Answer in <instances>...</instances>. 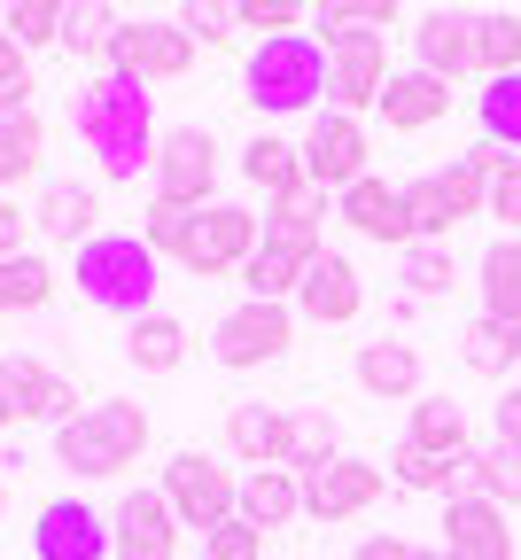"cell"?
Returning a JSON list of instances; mask_svg holds the SVG:
<instances>
[{"mask_svg": "<svg viewBox=\"0 0 521 560\" xmlns=\"http://www.w3.org/2000/svg\"><path fill=\"white\" fill-rule=\"evenodd\" d=\"M62 24H70V9H55V0H16V9L0 16V32H9L24 55H39V47H62Z\"/></svg>", "mask_w": 521, "mask_h": 560, "instance_id": "cell-38", "label": "cell"}, {"mask_svg": "<svg viewBox=\"0 0 521 560\" xmlns=\"http://www.w3.org/2000/svg\"><path fill=\"white\" fill-rule=\"evenodd\" d=\"M475 149H483V172H490V210H483V219H498L506 234H521V156L490 149V140H475Z\"/></svg>", "mask_w": 521, "mask_h": 560, "instance_id": "cell-36", "label": "cell"}, {"mask_svg": "<svg viewBox=\"0 0 521 560\" xmlns=\"http://www.w3.org/2000/svg\"><path fill=\"white\" fill-rule=\"evenodd\" d=\"M242 172H250V187H257L273 210L312 187V172H304V140H280V132H257V140H250V149H242Z\"/></svg>", "mask_w": 521, "mask_h": 560, "instance_id": "cell-20", "label": "cell"}, {"mask_svg": "<svg viewBox=\"0 0 521 560\" xmlns=\"http://www.w3.org/2000/svg\"><path fill=\"white\" fill-rule=\"evenodd\" d=\"M475 289H483V312L521 327V234H498L475 265Z\"/></svg>", "mask_w": 521, "mask_h": 560, "instance_id": "cell-25", "label": "cell"}, {"mask_svg": "<svg viewBox=\"0 0 521 560\" xmlns=\"http://www.w3.org/2000/svg\"><path fill=\"white\" fill-rule=\"evenodd\" d=\"M125 350H132L140 374H172V366H187V327H180L172 312H148V319H132Z\"/></svg>", "mask_w": 521, "mask_h": 560, "instance_id": "cell-31", "label": "cell"}, {"mask_svg": "<svg viewBox=\"0 0 521 560\" xmlns=\"http://www.w3.org/2000/svg\"><path fill=\"white\" fill-rule=\"evenodd\" d=\"M187 226H195V210H180V202H148L140 242L157 249V257H180V249H187Z\"/></svg>", "mask_w": 521, "mask_h": 560, "instance_id": "cell-45", "label": "cell"}, {"mask_svg": "<svg viewBox=\"0 0 521 560\" xmlns=\"http://www.w3.org/2000/svg\"><path fill=\"white\" fill-rule=\"evenodd\" d=\"M140 452H148V412L125 405V397H102V405H86L70 420V429H55V459L70 475H94V482L140 467Z\"/></svg>", "mask_w": 521, "mask_h": 560, "instance_id": "cell-4", "label": "cell"}, {"mask_svg": "<svg viewBox=\"0 0 521 560\" xmlns=\"http://www.w3.org/2000/svg\"><path fill=\"white\" fill-rule=\"evenodd\" d=\"M397 272H405V296H452V280H460V265H452V242H413L405 257H397Z\"/></svg>", "mask_w": 521, "mask_h": 560, "instance_id": "cell-34", "label": "cell"}, {"mask_svg": "<svg viewBox=\"0 0 521 560\" xmlns=\"http://www.w3.org/2000/svg\"><path fill=\"white\" fill-rule=\"evenodd\" d=\"M0 389H9V405L24 412V420H47V429H70L86 405H79V389H70L62 374H47L39 359H0Z\"/></svg>", "mask_w": 521, "mask_h": 560, "instance_id": "cell-18", "label": "cell"}, {"mask_svg": "<svg viewBox=\"0 0 521 560\" xmlns=\"http://www.w3.org/2000/svg\"><path fill=\"white\" fill-rule=\"evenodd\" d=\"M327 459H343V452H335V412H327V405H296V412H288V467L312 475V467H327Z\"/></svg>", "mask_w": 521, "mask_h": 560, "instance_id": "cell-32", "label": "cell"}, {"mask_svg": "<svg viewBox=\"0 0 521 560\" xmlns=\"http://www.w3.org/2000/svg\"><path fill=\"white\" fill-rule=\"evenodd\" d=\"M405 210H413V234L420 242H452V226H460V210H452V195H443L436 172L428 179H405Z\"/></svg>", "mask_w": 521, "mask_h": 560, "instance_id": "cell-40", "label": "cell"}, {"mask_svg": "<svg viewBox=\"0 0 521 560\" xmlns=\"http://www.w3.org/2000/svg\"><path fill=\"white\" fill-rule=\"evenodd\" d=\"M109 70L132 86H164V79H187L195 70V39L180 16H125L117 24V47H109Z\"/></svg>", "mask_w": 521, "mask_h": 560, "instance_id": "cell-7", "label": "cell"}, {"mask_svg": "<svg viewBox=\"0 0 521 560\" xmlns=\"http://www.w3.org/2000/svg\"><path fill=\"white\" fill-rule=\"evenodd\" d=\"M202 560H265V529L234 514L227 529H210V537H202Z\"/></svg>", "mask_w": 521, "mask_h": 560, "instance_id": "cell-46", "label": "cell"}, {"mask_svg": "<svg viewBox=\"0 0 521 560\" xmlns=\"http://www.w3.org/2000/svg\"><path fill=\"white\" fill-rule=\"evenodd\" d=\"M296 514H304V475H296V467H250L242 475V522L288 529Z\"/></svg>", "mask_w": 521, "mask_h": 560, "instance_id": "cell-23", "label": "cell"}, {"mask_svg": "<svg viewBox=\"0 0 521 560\" xmlns=\"http://www.w3.org/2000/svg\"><path fill=\"white\" fill-rule=\"evenodd\" d=\"M320 32H327L320 47H327V94H335V109L343 117L382 109V86L397 79V70H390V39L366 32V24H350V0L320 9Z\"/></svg>", "mask_w": 521, "mask_h": 560, "instance_id": "cell-3", "label": "cell"}, {"mask_svg": "<svg viewBox=\"0 0 521 560\" xmlns=\"http://www.w3.org/2000/svg\"><path fill=\"white\" fill-rule=\"evenodd\" d=\"M443 560H513V522L483 490H452L443 499Z\"/></svg>", "mask_w": 521, "mask_h": 560, "instance_id": "cell-11", "label": "cell"}, {"mask_svg": "<svg viewBox=\"0 0 521 560\" xmlns=\"http://www.w3.org/2000/svg\"><path fill=\"white\" fill-rule=\"evenodd\" d=\"M242 32H265V39H296V24H304V9H288V0H242L234 9Z\"/></svg>", "mask_w": 521, "mask_h": 560, "instance_id": "cell-47", "label": "cell"}, {"mask_svg": "<svg viewBox=\"0 0 521 560\" xmlns=\"http://www.w3.org/2000/svg\"><path fill=\"white\" fill-rule=\"evenodd\" d=\"M242 86L265 117H296V109H312L327 94V47L312 32H296V39H257L250 62H242Z\"/></svg>", "mask_w": 521, "mask_h": 560, "instance_id": "cell-5", "label": "cell"}, {"mask_svg": "<svg viewBox=\"0 0 521 560\" xmlns=\"http://www.w3.org/2000/svg\"><path fill=\"white\" fill-rule=\"evenodd\" d=\"M467 475H475V490H483V499H498V506H521V444L490 436V444L467 459Z\"/></svg>", "mask_w": 521, "mask_h": 560, "instance_id": "cell-35", "label": "cell"}, {"mask_svg": "<svg viewBox=\"0 0 521 560\" xmlns=\"http://www.w3.org/2000/svg\"><path fill=\"white\" fill-rule=\"evenodd\" d=\"M0 514H9V475H0Z\"/></svg>", "mask_w": 521, "mask_h": 560, "instance_id": "cell-53", "label": "cell"}, {"mask_svg": "<svg viewBox=\"0 0 521 560\" xmlns=\"http://www.w3.org/2000/svg\"><path fill=\"white\" fill-rule=\"evenodd\" d=\"M117 560H180V514L164 490H125V506L109 514Z\"/></svg>", "mask_w": 521, "mask_h": 560, "instance_id": "cell-15", "label": "cell"}, {"mask_svg": "<svg viewBox=\"0 0 521 560\" xmlns=\"http://www.w3.org/2000/svg\"><path fill=\"white\" fill-rule=\"evenodd\" d=\"M358 560H443V552H428V545H413V537H366Z\"/></svg>", "mask_w": 521, "mask_h": 560, "instance_id": "cell-50", "label": "cell"}, {"mask_svg": "<svg viewBox=\"0 0 521 560\" xmlns=\"http://www.w3.org/2000/svg\"><path fill=\"white\" fill-rule=\"evenodd\" d=\"M296 312L304 319H320V327H350L358 312H366V289H358V265L350 257H320L312 272H304V289H296Z\"/></svg>", "mask_w": 521, "mask_h": 560, "instance_id": "cell-19", "label": "cell"}, {"mask_svg": "<svg viewBox=\"0 0 521 560\" xmlns=\"http://www.w3.org/2000/svg\"><path fill=\"white\" fill-rule=\"evenodd\" d=\"M288 342H296V312L288 304H234L227 319L210 327V359L227 374H250V366L288 359Z\"/></svg>", "mask_w": 521, "mask_h": 560, "instance_id": "cell-9", "label": "cell"}, {"mask_svg": "<svg viewBox=\"0 0 521 560\" xmlns=\"http://www.w3.org/2000/svg\"><path fill=\"white\" fill-rule=\"evenodd\" d=\"M32 552L39 560H109V514H94L86 499H47L32 522Z\"/></svg>", "mask_w": 521, "mask_h": 560, "instance_id": "cell-14", "label": "cell"}, {"mask_svg": "<svg viewBox=\"0 0 521 560\" xmlns=\"http://www.w3.org/2000/svg\"><path fill=\"white\" fill-rule=\"evenodd\" d=\"M70 125H79V140L102 156L109 179L157 172V109H148V86H132V79H117V70H102V79L79 94Z\"/></svg>", "mask_w": 521, "mask_h": 560, "instance_id": "cell-1", "label": "cell"}, {"mask_svg": "<svg viewBox=\"0 0 521 560\" xmlns=\"http://www.w3.org/2000/svg\"><path fill=\"white\" fill-rule=\"evenodd\" d=\"M335 219H343L350 234H366V242L397 249V257L420 242V234H413V210H405V187H390V179H374V172H366L358 187L335 195Z\"/></svg>", "mask_w": 521, "mask_h": 560, "instance_id": "cell-13", "label": "cell"}, {"mask_svg": "<svg viewBox=\"0 0 521 560\" xmlns=\"http://www.w3.org/2000/svg\"><path fill=\"white\" fill-rule=\"evenodd\" d=\"M227 444L250 467H288V412L280 405H234L227 412Z\"/></svg>", "mask_w": 521, "mask_h": 560, "instance_id": "cell-24", "label": "cell"}, {"mask_svg": "<svg viewBox=\"0 0 521 560\" xmlns=\"http://www.w3.org/2000/svg\"><path fill=\"white\" fill-rule=\"evenodd\" d=\"M79 296L94 312L148 319V312H157V249H148L140 234H94L79 249Z\"/></svg>", "mask_w": 521, "mask_h": 560, "instance_id": "cell-2", "label": "cell"}, {"mask_svg": "<svg viewBox=\"0 0 521 560\" xmlns=\"http://www.w3.org/2000/svg\"><path fill=\"white\" fill-rule=\"evenodd\" d=\"M467 459H436V452H420V444H397L390 452V475L405 482V490H436V499H452V475H460Z\"/></svg>", "mask_w": 521, "mask_h": 560, "instance_id": "cell-42", "label": "cell"}, {"mask_svg": "<svg viewBox=\"0 0 521 560\" xmlns=\"http://www.w3.org/2000/svg\"><path fill=\"white\" fill-rule=\"evenodd\" d=\"M32 94H39V79H32V55L0 32V117H16V109H32Z\"/></svg>", "mask_w": 521, "mask_h": 560, "instance_id": "cell-44", "label": "cell"}, {"mask_svg": "<svg viewBox=\"0 0 521 560\" xmlns=\"http://www.w3.org/2000/svg\"><path fill=\"white\" fill-rule=\"evenodd\" d=\"M436 179H443V195H452V210H460V219H483V210H490V172H483V149L452 156Z\"/></svg>", "mask_w": 521, "mask_h": 560, "instance_id": "cell-43", "label": "cell"}, {"mask_svg": "<svg viewBox=\"0 0 521 560\" xmlns=\"http://www.w3.org/2000/svg\"><path fill=\"white\" fill-rule=\"evenodd\" d=\"M382 117H390V132H428L436 117H452V86L428 79V70L413 62V70H397V79L382 86Z\"/></svg>", "mask_w": 521, "mask_h": 560, "instance_id": "cell-22", "label": "cell"}, {"mask_svg": "<svg viewBox=\"0 0 521 560\" xmlns=\"http://www.w3.org/2000/svg\"><path fill=\"white\" fill-rule=\"evenodd\" d=\"M405 444H420V452H436V459H475L467 452V405H452V397H413V436Z\"/></svg>", "mask_w": 521, "mask_h": 560, "instance_id": "cell-28", "label": "cell"}, {"mask_svg": "<svg viewBox=\"0 0 521 560\" xmlns=\"http://www.w3.org/2000/svg\"><path fill=\"white\" fill-rule=\"evenodd\" d=\"M382 490H390V475H382L374 459H350V452H343V459H327V467L304 475V514H312V522H358Z\"/></svg>", "mask_w": 521, "mask_h": 560, "instance_id": "cell-12", "label": "cell"}, {"mask_svg": "<svg viewBox=\"0 0 521 560\" xmlns=\"http://www.w3.org/2000/svg\"><path fill=\"white\" fill-rule=\"evenodd\" d=\"M513 359H521V327H506V319H490V312H475V319L460 327V366H467V374L498 382V374H513Z\"/></svg>", "mask_w": 521, "mask_h": 560, "instance_id": "cell-27", "label": "cell"}, {"mask_svg": "<svg viewBox=\"0 0 521 560\" xmlns=\"http://www.w3.org/2000/svg\"><path fill=\"white\" fill-rule=\"evenodd\" d=\"M358 389L366 397H420V350L413 342H366L358 350Z\"/></svg>", "mask_w": 521, "mask_h": 560, "instance_id": "cell-26", "label": "cell"}, {"mask_svg": "<svg viewBox=\"0 0 521 560\" xmlns=\"http://www.w3.org/2000/svg\"><path fill=\"white\" fill-rule=\"evenodd\" d=\"M180 24H187V39L195 47H234V9H202V0H195V9H180Z\"/></svg>", "mask_w": 521, "mask_h": 560, "instance_id": "cell-48", "label": "cell"}, {"mask_svg": "<svg viewBox=\"0 0 521 560\" xmlns=\"http://www.w3.org/2000/svg\"><path fill=\"white\" fill-rule=\"evenodd\" d=\"M32 226H39L47 242H94V226H102V195L79 187V179H47L39 202H32Z\"/></svg>", "mask_w": 521, "mask_h": 560, "instance_id": "cell-21", "label": "cell"}, {"mask_svg": "<svg viewBox=\"0 0 521 560\" xmlns=\"http://www.w3.org/2000/svg\"><path fill=\"white\" fill-rule=\"evenodd\" d=\"M164 499H172V514H180V529H227L234 514H242V475L227 467V459H210V452H172V467H164Z\"/></svg>", "mask_w": 521, "mask_h": 560, "instance_id": "cell-6", "label": "cell"}, {"mask_svg": "<svg viewBox=\"0 0 521 560\" xmlns=\"http://www.w3.org/2000/svg\"><path fill=\"white\" fill-rule=\"evenodd\" d=\"M16 420H24V412L9 405V389H0V429H16Z\"/></svg>", "mask_w": 521, "mask_h": 560, "instance_id": "cell-52", "label": "cell"}, {"mask_svg": "<svg viewBox=\"0 0 521 560\" xmlns=\"http://www.w3.org/2000/svg\"><path fill=\"white\" fill-rule=\"evenodd\" d=\"M39 164H47V125H39V109L0 117V187L39 179Z\"/></svg>", "mask_w": 521, "mask_h": 560, "instance_id": "cell-29", "label": "cell"}, {"mask_svg": "<svg viewBox=\"0 0 521 560\" xmlns=\"http://www.w3.org/2000/svg\"><path fill=\"white\" fill-rule=\"evenodd\" d=\"M320 257H296V249H257L250 265H242V289H250V304H288L296 289H304V272H312Z\"/></svg>", "mask_w": 521, "mask_h": 560, "instance_id": "cell-30", "label": "cell"}, {"mask_svg": "<svg viewBox=\"0 0 521 560\" xmlns=\"http://www.w3.org/2000/svg\"><path fill=\"white\" fill-rule=\"evenodd\" d=\"M55 296V265L47 257H9L0 265V312H39Z\"/></svg>", "mask_w": 521, "mask_h": 560, "instance_id": "cell-39", "label": "cell"}, {"mask_svg": "<svg viewBox=\"0 0 521 560\" xmlns=\"http://www.w3.org/2000/svg\"><path fill=\"white\" fill-rule=\"evenodd\" d=\"M483 140H490V149H513V156H521V70H513V79H490V86H483Z\"/></svg>", "mask_w": 521, "mask_h": 560, "instance_id": "cell-41", "label": "cell"}, {"mask_svg": "<svg viewBox=\"0 0 521 560\" xmlns=\"http://www.w3.org/2000/svg\"><path fill=\"white\" fill-rule=\"evenodd\" d=\"M413 47H420V70H428V79H443V86H460L467 70H483V62H475V16H467V9H420Z\"/></svg>", "mask_w": 521, "mask_h": 560, "instance_id": "cell-17", "label": "cell"}, {"mask_svg": "<svg viewBox=\"0 0 521 560\" xmlns=\"http://www.w3.org/2000/svg\"><path fill=\"white\" fill-rule=\"evenodd\" d=\"M210 187H218V140H210V125H172L157 140V202L210 210Z\"/></svg>", "mask_w": 521, "mask_h": 560, "instance_id": "cell-10", "label": "cell"}, {"mask_svg": "<svg viewBox=\"0 0 521 560\" xmlns=\"http://www.w3.org/2000/svg\"><path fill=\"white\" fill-rule=\"evenodd\" d=\"M304 172H312V187H335V195L358 187L366 179V125L343 109H320L304 132Z\"/></svg>", "mask_w": 521, "mask_h": 560, "instance_id": "cell-16", "label": "cell"}, {"mask_svg": "<svg viewBox=\"0 0 521 560\" xmlns=\"http://www.w3.org/2000/svg\"><path fill=\"white\" fill-rule=\"evenodd\" d=\"M32 234H39L32 210H16V195H0V265H9V257H32V249H24Z\"/></svg>", "mask_w": 521, "mask_h": 560, "instance_id": "cell-49", "label": "cell"}, {"mask_svg": "<svg viewBox=\"0 0 521 560\" xmlns=\"http://www.w3.org/2000/svg\"><path fill=\"white\" fill-rule=\"evenodd\" d=\"M265 249V226H257V210H242V202H210V210H195V226H187V249H180V265L195 272V280H242V265Z\"/></svg>", "mask_w": 521, "mask_h": 560, "instance_id": "cell-8", "label": "cell"}, {"mask_svg": "<svg viewBox=\"0 0 521 560\" xmlns=\"http://www.w3.org/2000/svg\"><path fill=\"white\" fill-rule=\"evenodd\" d=\"M498 436H506V444H521V382L498 397Z\"/></svg>", "mask_w": 521, "mask_h": 560, "instance_id": "cell-51", "label": "cell"}, {"mask_svg": "<svg viewBox=\"0 0 521 560\" xmlns=\"http://www.w3.org/2000/svg\"><path fill=\"white\" fill-rule=\"evenodd\" d=\"M475 62H483V86H490V79H513V70H521V16H513V9L475 16Z\"/></svg>", "mask_w": 521, "mask_h": 560, "instance_id": "cell-33", "label": "cell"}, {"mask_svg": "<svg viewBox=\"0 0 521 560\" xmlns=\"http://www.w3.org/2000/svg\"><path fill=\"white\" fill-rule=\"evenodd\" d=\"M117 24H125L117 9H102V0H86V9H70V24H62V47L109 70V47H117Z\"/></svg>", "mask_w": 521, "mask_h": 560, "instance_id": "cell-37", "label": "cell"}]
</instances>
